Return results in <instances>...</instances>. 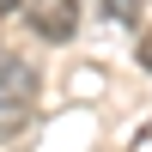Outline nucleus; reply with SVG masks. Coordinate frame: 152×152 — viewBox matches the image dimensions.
Segmentation results:
<instances>
[{
  "mask_svg": "<svg viewBox=\"0 0 152 152\" xmlns=\"http://www.w3.org/2000/svg\"><path fill=\"white\" fill-rule=\"evenodd\" d=\"M134 55H140V67H146V73H152V31H146V37H140V49H134Z\"/></svg>",
  "mask_w": 152,
  "mask_h": 152,
  "instance_id": "nucleus-6",
  "label": "nucleus"
},
{
  "mask_svg": "<svg viewBox=\"0 0 152 152\" xmlns=\"http://www.w3.org/2000/svg\"><path fill=\"white\" fill-rule=\"evenodd\" d=\"M128 152H152V116H146V122H140V128H134V134H128Z\"/></svg>",
  "mask_w": 152,
  "mask_h": 152,
  "instance_id": "nucleus-4",
  "label": "nucleus"
},
{
  "mask_svg": "<svg viewBox=\"0 0 152 152\" xmlns=\"http://www.w3.org/2000/svg\"><path fill=\"white\" fill-rule=\"evenodd\" d=\"M0 104L18 110V116H31V104H37V67L6 55V49H0Z\"/></svg>",
  "mask_w": 152,
  "mask_h": 152,
  "instance_id": "nucleus-2",
  "label": "nucleus"
},
{
  "mask_svg": "<svg viewBox=\"0 0 152 152\" xmlns=\"http://www.w3.org/2000/svg\"><path fill=\"white\" fill-rule=\"evenodd\" d=\"M24 128V116H18V110H6V104H0V140H6V134H18Z\"/></svg>",
  "mask_w": 152,
  "mask_h": 152,
  "instance_id": "nucleus-5",
  "label": "nucleus"
},
{
  "mask_svg": "<svg viewBox=\"0 0 152 152\" xmlns=\"http://www.w3.org/2000/svg\"><path fill=\"white\" fill-rule=\"evenodd\" d=\"M18 12L43 43H73L79 31V0H18Z\"/></svg>",
  "mask_w": 152,
  "mask_h": 152,
  "instance_id": "nucleus-1",
  "label": "nucleus"
},
{
  "mask_svg": "<svg viewBox=\"0 0 152 152\" xmlns=\"http://www.w3.org/2000/svg\"><path fill=\"white\" fill-rule=\"evenodd\" d=\"M91 6L104 12V18H122V24H128L134 12H140V0H91Z\"/></svg>",
  "mask_w": 152,
  "mask_h": 152,
  "instance_id": "nucleus-3",
  "label": "nucleus"
}]
</instances>
